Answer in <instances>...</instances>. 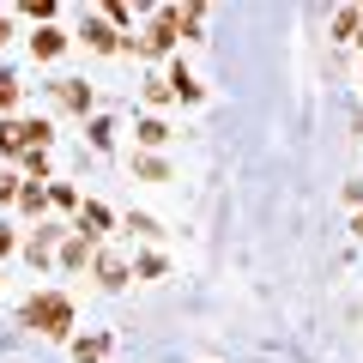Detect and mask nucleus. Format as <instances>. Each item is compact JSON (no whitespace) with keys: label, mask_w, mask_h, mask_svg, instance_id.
I'll use <instances>...</instances> for the list:
<instances>
[{"label":"nucleus","mask_w":363,"mask_h":363,"mask_svg":"<svg viewBox=\"0 0 363 363\" xmlns=\"http://www.w3.org/2000/svg\"><path fill=\"white\" fill-rule=\"evenodd\" d=\"M25 327H37L43 339H67L73 333V303H67L61 291H37V297L25 303Z\"/></svg>","instance_id":"nucleus-1"},{"label":"nucleus","mask_w":363,"mask_h":363,"mask_svg":"<svg viewBox=\"0 0 363 363\" xmlns=\"http://www.w3.org/2000/svg\"><path fill=\"white\" fill-rule=\"evenodd\" d=\"M176 37H182V30H176V6H164V13L145 18V37L133 43V49H140V55H169V49H176Z\"/></svg>","instance_id":"nucleus-2"},{"label":"nucleus","mask_w":363,"mask_h":363,"mask_svg":"<svg viewBox=\"0 0 363 363\" xmlns=\"http://www.w3.org/2000/svg\"><path fill=\"white\" fill-rule=\"evenodd\" d=\"M85 43H91V49H97V55H116V49H133V37H116V30H109V25H104V18H97V13L85 18ZM133 55H140V49H133Z\"/></svg>","instance_id":"nucleus-3"},{"label":"nucleus","mask_w":363,"mask_h":363,"mask_svg":"<svg viewBox=\"0 0 363 363\" xmlns=\"http://www.w3.org/2000/svg\"><path fill=\"white\" fill-rule=\"evenodd\" d=\"M91 267H97V285H104V291H121V285H128V267H121L109 248H97V255H91Z\"/></svg>","instance_id":"nucleus-4"},{"label":"nucleus","mask_w":363,"mask_h":363,"mask_svg":"<svg viewBox=\"0 0 363 363\" xmlns=\"http://www.w3.org/2000/svg\"><path fill=\"white\" fill-rule=\"evenodd\" d=\"M169 97H176V104H194L200 97V79H194V67H169Z\"/></svg>","instance_id":"nucleus-5"},{"label":"nucleus","mask_w":363,"mask_h":363,"mask_svg":"<svg viewBox=\"0 0 363 363\" xmlns=\"http://www.w3.org/2000/svg\"><path fill=\"white\" fill-rule=\"evenodd\" d=\"M79 224H85V230H91V236H104V230H109V224H116V212H109V206H104V200H79Z\"/></svg>","instance_id":"nucleus-6"},{"label":"nucleus","mask_w":363,"mask_h":363,"mask_svg":"<svg viewBox=\"0 0 363 363\" xmlns=\"http://www.w3.org/2000/svg\"><path fill=\"white\" fill-rule=\"evenodd\" d=\"M55 97H61V109H67V116H91V85H79V79H67V85L55 91Z\"/></svg>","instance_id":"nucleus-7"},{"label":"nucleus","mask_w":363,"mask_h":363,"mask_svg":"<svg viewBox=\"0 0 363 363\" xmlns=\"http://www.w3.org/2000/svg\"><path fill=\"white\" fill-rule=\"evenodd\" d=\"M30 55H37V61H55V55H67V37L55 25H43L37 37H30Z\"/></svg>","instance_id":"nucleus-8"},{"label":"nucleus","mask_w":363,"mask_h":363,"mask_svg":"<svg viewBox=\"0 0 363 363\" xmlns=\"http://www.w3.org/2000/svg\"><path fill=\"white\" fill-rule=\"evenodd\" d=\"M0 157H25V121L0 116Z\"/></svg>","instance_id":"nucleus-9"},{"label":"nucleus","mask_w":363,"mask_h":363,"mask_svg":"<svg viewBox=\"0 0 363 363\" xmlns=\"http://www.w3.org/2000/svg\"><path fill=\"white\" fill-rule=\"evenodd\" d=\"M61 267H91V236H61Z\"/></svg>","instance_id":"nucleus-10"},{"label":"nucleus","mask_w":363,"mask_h":363,"mask_svg":"<svg viewBox=\"0 0 363 363\" xmlns=\"http://www.w3.org/2000/svg\"><path fill=\"white\" fill-rule=\"evenodd\" d=\"M73 357H79V363H104V357H109V333H91V339H79V345H73Z\"/></svg>","instance_id":"nucleus-11"},{"label":"nucleus","mask_w":363,"mask_h":363,"mask_svg":"<svg viewBox=\"0 0 363 363\" xmlns=\"http://www.w3.org/2000/svg\"><path fill=\"white\" fill-rule=\"evenodd\" d=\"M164 267H169V260L157 255V248H140V260H133V272H140V279H164Z\"/></svg>","instance_id":"nucleus-12"},{"label":"nucleus","mask_w":363,"mask_h":363,"mask_svg":"<svg viewBox=\"0 0 363 363\" xmlns=\"http://www.w3.org/2000/svg\"><path fill=\"white\" fill-rule=\"evenodd\" d=\"M357 30H363V6H345V13L333 18V37L345 43V37H357Z\"/></svg>","instance_id":"nucleus-13"},{"label":"nucleus","mask_w":363,"mask_h":363,"mask_svg":"<svg viewBox=\"0 0 363 363\" xmlns=\"http://www.w3.org/2000/svg\"><path fill=\"white\" fill-rule=\"evenodd\" d=\"M133 169H140V176H152V182H164V176H169V164H164L157 152H140V157H133Z\"/></svg>","instance_id":"nucleus-14"},{"label":"nucleus","mask_w":363,"mask_h":363,"mask_svg":"<svg viewBox=\"0 0 363 363\" xmlns=\"http://www.w3.org/2000/svg\"><path fill=\"white\" fill-rule=\"evenodd\" d=\"M49 242H55V236H49V224H43V230L30 236V248H25V255H30V267H49Z\"/></svg>","instance_id":"nucleus-15"},{"label":"nucleus","mask_w":363,"mask_h":363,"mask_svg":"<svg viewBox=\"0 0 363 363\" xmlns=\"http://www.w3.org/2000/svg\"><path fill=\"white\" fill-rule=\"evenodd\" d=\"M18 206H25V212H43V206H49V188H43V182H25V194H18Z\"/></svg>","instance_id":"nucleus-16"},{"label":"nucleus","mask_w":363,"mask_h":363,"mask_svg":"<svg viewBox=\"0 0 363 363\" xmlns=\"http://www.w3.org/2000/svg\"><path fill=\"white\" fill-rule=\"evenodd\" d=\"M169 133H164V121L157 116H140V145H164Z\"/></svg>","instance_id":"nucleus-17"},{"label":"nucleus","mask_w":363,"mask_h":363,"mask_svg":"<svg viewBox=\"0 0 363 363\" xmlns=\"http://www.w3.org/2000/svg\"><path fill=\"white\" fill-rule=\"evenodd\" d=\"M13 104H18V79L6 73V67H0V116H6V109H13Z\"/></svg>","instance_id":"nucleus-18"},{"label":"nucleus","mask_w":363,"mask_h":363,"mask_svg":"<svg viewBox=\"0 0 363 363\" xmlns=\"http://www.w3.org/2000/svg\"><path fill=\"white\" fill-rule=\"evenodd\" d=\"M49 176V152H25V182H43Z\"/></svg>","instance_id":"nucleus-19"},{"label":"nucleus","mask_w":363,"mask_h":363,"mask_svg":"<svg viewBox=\"0 0 363 363\" xmlns=\"http://www.w3.org/2000/svg\"><path fill=\"white\" fill-rule=\"evenodd\" d=\"M25 18H37V25H49V18H55V0H25Z\"/></svg>","instance_id":"nucleus-20"},{"label":"nucleus","mask_w":363,"mask_h":363,"mask_svg":"<svg viewBox=\"0 0 363 363\" xmlns=\"http://www.w3.org/2000/svg\"><path fill=\"white\" fill-rule=\"evenodd\" d=\"M128 18H133V13L121 6V0H104V25H109V30H116V25H128Z\"/></svg>","instance_id":"nucleus-21"},{"label":"nucleus","mask_w":363,"mask_h":363,"mask_svg":"<svg viewBox=\"0 0 363 363\" xmlns=\"http://www.w3.org/2000/svg\"><path fill=\"white\" fill-rule=\"evenodd\" d=\"M49 200H55V206H61V212H73V206H79V194H73V188H67V182H55V188H49Z\"/></svg>","instance_id":"nucleus-22"},{"label":"nucleus","mask_w":363,"mask_h":363,"mask_svg":"<svg viewBox=\"0 0 363 363\" xmlns=\"http://www.w3.org/2000/svg\"><path fill=\"white\" fill-rule=\"evenodd\" d=\"M18 194H25V182H18V176H0V206H13Z\"/></svg>","instance_id":"nucleus-23"},{"label":"nucleus","mask_w":363,"mask_h":363,"mask_svg":"<svg viewBox=\"0 0 363 363\" xmlns=\"http://www.w3.org/2000/svg\"><path fill=\"white\" fill-rule=\"evenodd\" d=\"M345 200H351V224H357V236H363V188H351Z\"/></svg>","instance_id":"nucleus-24"},{"label":"nucleus","mask_w":363,"mask_h":363,"mask_svg":"<svg viewBox=\"0 0 363 363\" xmlns=\"http://www.w3.org/2000/svg\"><path fill=\"white\" fill-rule=\"evenodd\" d=\"M13 242H18V236H13V230H6V224H0V260L13 255Z\"/></svg>","instance_id":"nucleus-25"},{"label":"nucleus","mask_w":363,"mask_h":363,"mask_svg":"<svg viewBox=\"0 0 363 363\" xmlns=\"http://www.w3.org/2000/svg\"><path fill=\"white\" fill-rule=\"evenodd\" d=\"M0 43H6V13H0Z\"/></svg>","instance_id":"nucleus-26"}]
</instances>
